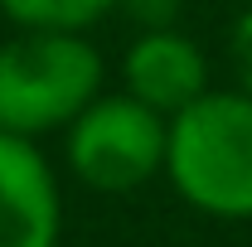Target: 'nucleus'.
Returning a JSON list of instances; mask_svg holds the SVG:
<instances>
[{
	"label": "nucleus",
	"mask_w": 252,
	"mask_h": 247,
	"mask_svg": "<svg viewBox=\"0 0 252 247\" xmlns=\"http://www.w3.org/2000/svg\"><path fill=\"white\" fill-rule=\"evenodd\" d=\"M165 180L189 209L223 223L252 218V97L209 93L170 117Z\"/></svg>",
	"instance_id": "1"
},
{
	"label": "nucleus",
	"mask_w": 252,
	"mask_h": 247,
	"mask_svg": "<svg viewBox=\"0 0 252 247\" xmlns=\"http://www.w3.org/2000/svg\"><path fill=\"white\" fill-rule=\"evenodd\" d=\"M107 63L88 34L20 30L0 44V131L49 136L68 131L73 117L102 93Z\"/></svg>",
	"instance_id": "2"
},
{
	"label": "nucleus",
	"mask_w": 252,
	"mask_h": 247,
	"mask_svg": "<svg viewBox=\"0 0 252 247\" xmlns=\"http://www.w3.org/2000/svg\"><path fill=\"white\" fill-rule=\"evenodd\" d=\"M170 117L131 93H97L68 126V170L97 194H131L165 175Z\"/></svg>",
	"instance_id": "3"
},
{
	"label": "nucleus",
	"mask_w": 252,
	"mask_h": 247,
	"mask_svg": "<svg viewBox=\"0 0 252 247\" xmlns=\"http://www.w3.org/2000/svg\"><path fill=\"white\" fill-rule=\"evenodd\" d=\"M63 185L30 136L0 131V247H59Z\"/></svg>",
	"instance_id": "4"
},
{
	"label": "nucleus",
	"mask_w": 252,
	"mask_h": 247,
	"mask_svg": "<svg viewBox=\"0 0 252 247\" xmlns=\"http://www.w3.org/2000/svg\"><path fill=\"white\" fill-rule=\"evenodd\" d=\"M122 83L146 107L175 117V112H185L189 102H199L209 93V59L175 25L170 30H141L122 59Z\"/></svg>",
	"instance_id": "5"
},
{
	"label": "nucleus",
	"mask_w": 252,
	"mask_h": 247,
	"mask_svg": "<svg viewBox=\"0 0 252 247\" xmlns=\"http://www.w3.org/2000/svg\"><path fill=\"white\" fill-rule=\"evenodd\" d=\"M112 10H117V0H0V15L15 30H49V34H88Z\"/></svg>",
	"instance_id": "6"
},
{
	"label": "nucleus",
	"mask_w": 252,
	"mask_h": 247,
	"mask_svg": "<svg viewBox=\"0 0 252 247\" xmlns=\"http://www.w3.org/2000/svg\"><path fill=\"white\" fill-rule=\"evenodd\" d=\"M228 63H233V78H238V93L252 97V10H243L228 30Z\"/></svg>",
	"instance_id": "7"
},
{
	"label": "nucleus",
	"mask_w": 252,
	"mask_h": 247,
	"mask_svg": "<svg viewBox=\"0 0 252 247\" xmlns=\"http://www.w3.org/2000/svg\"><path fill=\"white\" fill-rule=\"evenodd\" d=\"M117 10H126L141 30H170L175 20V0H117Z\"/></svg>",
	"instance_id": "8"
}]
</instances>
